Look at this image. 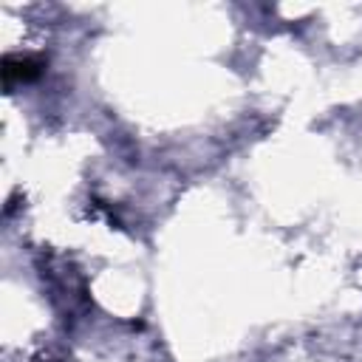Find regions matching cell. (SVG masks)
<instances>
[{"mask_svg": "<svg viewBox=\"0 0 362 362\" xmlns=\"http://www.w3.org/2000/svg\"><path fill=\"white\" fill-rule=\"evenodd\" d=\"M45 65H48V59H45L42 54H6V57H3V65H0L6 90H11V88L20 85V82H34V79H40L42 71H45Z\"/></svg>", "mask_w": 362, "mask_h": 362, "instance_id": "1", "label": "cell"}]
</instances>
